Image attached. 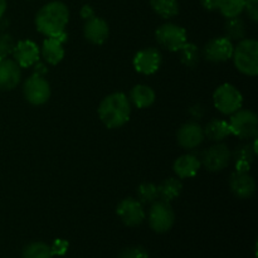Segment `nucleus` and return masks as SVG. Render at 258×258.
I'll return each instance as SVG.
<instances>
[{"label": "nucleus", "instance_id": "cd10ccee", "mask_svg": "<svg viewBox=\"0 0 258 258\" xmlns=\"http://www.w3.org/2000/svg\"><path fill=\"white\" fill-rule=\"evenodd\" d=\"M246 0H221L219 8L224 18L239 17L244 10Z\"/></svg>", "mask_w": 258, "mask_h": 258}, {"label": "nucleus", "instance_id": "f8f14e48", "mask_svg": "<svg viewBox=\"0 0 258 258\" xmlns=\"http://www.w3.org/2000/svg\"><path fill=\"white\" fill-rule=\"evenodd\" d=\"M233 48V43L227 37L213 38L204 45L203 57L212 63L226 62L232 58Z\"/></svg>", "mask_w": 258, "mask_h": 258}, {"label": "nucleus", "instance_id": "f3484780", "mask_svg": "<svg viewBox=\"0 0 258 258\" xmlns=\"http://www.w3.org/2000/svg\"><path fill=\"white\" fill-rule=\"evenodd\" d=\"M22 78V68L14 59L0 60V91H10L17 87Z\"/></svg>", "mask_w": 258, "mask_h": 258}, {"label": "nucleus", "instance_id": "2eb2a0df", "mask_svg": "<svg viewBox=\"0 0 258 258\" xmlns=\"http://www.w3.org/2000/svg\"><path fill=\"white\" fill-rule=\"evenodd\" d=\"M229 188L239 199H248L256 191V181L249 173L234 171L229 178Z\"/></svg>", "mask_w": 258, "mask_h": 258}, {"label": "nucleus", "instance_id": "aec40b11", "mask_svg": "<svg viewBox=\"0 0 258 258\" xmlns=\"http://www.w3.org/2000/svg\"><path fill=\"white\" fill-rule=\"evenodd\" d=\"M128 101L138 108H148L155 102V92L150 86L136 85L131 88Z\"/></svg>", "mask_w": 258, "mask_h": 258}, {"label": "nucleus", "instance_id": "bb28decb", "mask_svg": "<svg viewBox=\"0 0 258 258\" xmlns=\"http://www.w3.org/2000/svg\"><path fill=\"white\" fill-rule=\"evenodd\" d=\"M178 52H180L181 63L186 67L194 68L199 63V49L193 43L186 42Z\"/></svg>", "mask_w": 258, "mask_h": 258}, {"label": "nucleus", "instance_id": "f257e3e1", "mask_svg": "<svg viewBox=\"0 0 258 258\" xmlns=\"http://www.w3.org/2000/svg\"><path fill=\"white\" fill-rule=\"evenodd\" d=\"M70 20V10L62 2H50L38 10L35 15V27L47 38H54L62 32Z\"/></svg>", "mask_w": 258, "mask_h": 258}, {"label": "nucleus", "instance_id": "e433bc0d", "mask_svg": "<svg viewBox=\"0 0 258 258\" xmlns=\"http://www.w3.org/2000/svg\"><path fill=\"white\" fill-rule=\"evenodd\" d=\"M5 10H7V0H0V18L4 15Z\"/></svg>", "mask_w": 258, "mask_h": 258}, {"label": "nucleus", "instance_id": "5701e85b", "mask_svg": "<svg viewBox=\"0 0 258 258\" xmlns=\"http://www.w3.org/2000/svg\"><path fill=\"white\" fill-rule=\"evenodd\" d=\"M183 190V184L179 179L169 178L165 179L160 185H158L159 199L165 202H173L174 199L178 198Z\"/></svg>", "mask_w": 258, "mask_h": 258}, {"label": "nucleus", "instance_id": "6e6552de", "mask_svg": "<svg viewBox=\"0 0 258 258\" xmlns=\"http://www.w3.org/2000/svg\"><path fill=\"white\" fill-rule=\"evenodd\" d=\"M23 95L30 105H44L50 97V86L42 76L32 75L23 85Z\"/></svg>", "mask_w": 258, "mask_h": 258}, {"label": "nucleus", "instance_id": "20e7f679", "mask_svg": "<svg viewBox=\"0 0 258 258\" xmlns=\"http://www.w3.org/2000/svg\"><path fill=\"white\" fill-rule=\"evenodd\" d=\"M148 221L150 228L156 233H166L170 231L175 222V213L171 204L161 199L151 203Z\"/></svg>", "mask_w": 258, "mask_h": 258}, {"label": "nucleus", "instance_id": "6ab92c4d", "mask_svg": "<svg viewBox=\"0 0 258 258\" xmlns=\"http://www.w3.org/2000/svg\"><path fill=\"white\" fill-rule=\"evenodd\" d=\"M201 159L194 154H185L181 155L174 161L173 170L180 179H189L193 178L198 174L201 169Z\"/></svg>", "mask_w": 258, "mask_h": 258}, {"label": "nucleus", "instance_id": "f704fd0d", "mask_svg": "<svg viewBox=\"0 0 258 258\" xmlns=\"http://www.w3.org/2000/svg\"><path fill=\"white\" fill-rule=\"evenodd\" d=\"M202 7L207 10H217L219 8L221 0H199Z\"/></svg>", "mask_w": 258, "mask_h": 258}, {"label": "nucleus", "instance_id": "c9c22d12", "mask_svg": "<svg viewBox=\"0 0 258 258\" xmlns=\"http://www.w3.org/2000/svg\"><path fill=\"white\" fill-rule=\"evenodd\" d=\"M81 17L85 20L91 19L92 17H95V10L91 5H83L82 9H81Z\"/></svg>", "mask_w": 258, "mask_h": 258}, {"label": "nucleus", "instance_id": "72a5a7b5", "mask_svg": "<svg viewBox=\"0 0 258 258\" xmlns=\"http://www.w3.org/2000/svg\"><path fill=\"white\" fill-rule=\"evenodd\" d=\"M32 67H34V68H33V72H34L33 75L42 76V77H44L45 73L48 72L47 66H45L44 63H42V62H35L34 64L32 66Z\"/></svg>", "mask_w": 258, "mask_h": 258}, {"label": "nucleus", "instance_id": "7c9ffc66", "mask_svg": "<svg viewBox=\"0 0 258 258\" xmlns=\"http://www.w3.org/2000/svg\"><path fill=\"white\" fill-rule=\"evenodd\" d=\"M118 258H149V253L144 247L134 246L123 249Z\"/></svg>", "mask_w": 258, "mask_h": 258}, {"label": "nucleus", "instance_id": "a211bd4d", "mask_svg": "<svg viewBox=\"0 0 258 258\" xmlns=\"http://www.w3.org/2000/svg\"><path fill=\"white\" fill-rule=\"evenodd\" d=\"M257 140L254 138L252 144H243L239 145L238 148L232 153V159H234V164H236L237 171H243V173H248L251 169V164L253 163L254 156L257 155Z\"/></svg>", "mask_w": 258, "mask_h": 258}, {"label": "nucleus", "instance_id": "2f4dec72", "mask_svg": "<svg viewBox=\"0 0 258 258\" xmlns=\"http://www.w3.org/2000/svg\"><path fill=\"white\" fill-rule=\"evenodd\" d=\"M68 247H70V243L66 239L59 238L53 242V244L50 246V251H52L53 256H64L68 251Z\"/></svg>", "mask_w": 258, "mask_h": 258}, {"label": "nucleus", "instance_id": "9b49d317", "mask_svg": "<svg viewBox=\"0 0 258 258\" xmlns=\"http://www.w3.org/2000/svg\"><path fill=\"white\" fill-rule=\"evenodd\" d=\"M163 62V55L156 48H144L134 55L133 64L136 72L141 75H154L158 72Z\"/></svg>", "mask_w": 258, "mask_h": 258}, {"label": "nucleus", "instance_id": "c756f323", "mask_svg": "<svg viewBox=\"0 0 258 258\" xmlns=\"http://www.w3.org/2000/svg\"><path fill=\"white\" fill-rule=\"evenodd\" d=\"M15 47V42L13 39V37L7 33H3L0 34V54L4 58H7L8 55L12 54L13 49Z\"/></svg>", "mask_w": 258, "mask_h": 258}, {"label": "nucleus", "instance_id": "b1692460", "mask_svg": "<svg viewBox=\"0 0 258 258\" xmlns=\"http://www.w3.org/2000/svg\"><path fill=\"white\" fill-rule=\"evenodd\" d=\"M224 32H226L224 37L228 38L229 40L239 42V40L244 39L247 34L244 20L239 17L227 18V22L224 24Z\"/></svg>", "mask_w": 258, "mask_h": 258}, {"label": "nucleus", "instance_id": "393cba45", "mask_svg": "<svg viewBox=\"0 0 258 258\" xmlns=\"http://www.w3.org/2000/svg\"><path fill=\"white\" fill-rule=\"evenodd\" d=\"M151 8L164 19H171L179 13L178 0H151Z\"/></svg>", "mask_w": 258, "mask_h": 258}, {"label": "nucleus", "instance_id": "473e14b6", "mask_svg": "<svg viewBox=\"0 0 258 258\" xmlns=\"http://www.w3.org/2000/svg\"><path fill=\"white\" fill-rule=\"evenodd\" d=\"M244 10H246L247 14H248V17L251 18L253 22H257L258 20V0H246Z\"/></svg>", "mask_w": 258, "mask_h": 258}, {"label": "nucleus", "instance_id": "4be33fe9", "mask_svg": "<svg viewBox=\"0 0 258 258\" xmlns=\"http://www.w3.org/2000/svg\"><path fill=\"white\" fill-rule=\"evenodd\" d=\"M204 136L212 141H223L228 135H231L229 131L228 121L221 120V118H213L207 123L206 127L203 128Z\"/></svg>", "mask_w": 258, "mask_h": 258}, {"label": "nucleus", "instance_id": "c85d7f7f", "mask_svg": "<svg viewBox=\"0 0 258 258\" xmlns=\"http://www.w3.org/2000/svg\"><path fill=\"white\" fill-rule=\"evenodd\" d=\"M138 201L141 204H151L159 199L158 185L153 183H143L136 190Z\"/></svg>", "mask_w": 258, "mask_h": 258}, {"label": "nucleus", "instance_id": "39448f33", "mask_svg": "<svg viewBox=\"0 0 258 258\" xmlns=\"http://www.w3.org/2000/svg\"><path fill=\"white\" fill-rule=\"evenodd\" d=\"M229 131L238 139H254L258 134L257 115L251 110H238L232 113L228 121Z\"/></svg>", "mask_w": 258, "mask_h": 258}, {"label": "nucleus", "instance_id": "9d476101", "mask_svg": "<svg viewBox=\"0 0 258 258\" xmlns=\"http://www.w3.org/2000/svg\"><path fill=\"white\" fill-rule=\"evenodd\" d=\"M116 213L127 227H138L145 221L146 213L143 204L135 198H125L118 203Z\"/></svg>", "mask_w": 258, "mask_h": 258}, {"label": "nucleus", "instance_id": "4468645a", "mask_svg": "<svg viewBox=\"0 0 258 258\" xmlns=\"http://www.w3.org/2000/svg\"><path fill=\"white\" fill-rule=\"evenodd\" d=\"M12 54L20 68H29L35 62H38L40 50L37 43H34L30 39H25L15 43V47L13 49Z\"/></svg>", "mask_w": 258, "mask_h": 258}, {"label": "nucleus", "instance_id": "ddd939ff", "mask_svg": "<svg viewBox=\"0 0 258 258\" xmlns=\"http://www.w3.org/2000/svg\"><path fill=\"white\" fill-rule=\"evenodd\" d=\"M204 138L206 136H204L203 127L194 121L181 125L176 134L178 144L185 150H193V149L198 148L203 143Z\"/></svg>", "mask_w": 258, "mask_h": 258}, {"label": "nucleus", "instance_id": "f03ea898", "mask_svg": "<svg viewBox=\"0 0 258 258\" xmlns=\"http://www.w3.org/2000/svg\"><path fill=\"white\" fill-rule=\"evenodd\" d=\"M131 115V103L122 92L106 96L98 106V117L107 128H118L125 125Z\"/></svg>", "mask_w": 258, "mask_h": 258}, {"label": "nucleus", "instance_id": "0eeeda50", "mask_svg": "<svg viewBox=\"0 0 258 258\" xmlns=\"http://www.w3.org/2000/svg\"><path fill=\"white\" fill-rule=\"evenodd\" d=\"M158 44L169 52H178L186 43V32L180 25L174 23H165L155 32Z\"/></svg>", "mask_w": 258, "mask_h": 258}, {"label": "nucleus", "instance_id": "a878e982", "mask_svg": "<svg viewBox=\"0 0 258 258\" xmlns=\"http://www.w3.org/2000/svg\"><path fill=\"white\" fill-rule=\"evenodd\" d=\"M50 246L44 242H32L23 248V258H52Z\"/></svg>", "mask_w": 258, "mask_h": 258}, {"label": "nucleus", "instance_id": "423d86ee", "mask_svg": "<svg viewBox=\"0 0 258 258\" xmlns=\"http://www.w3.org/2000/svg\"><path fill=\"white\" fill-rule=\"evenodd\" d=\"M213 103L221 113L232 115L242 108L243 97H242V93L233 85L224 83L214 91Z\"/></svg>", "mask_w": 258, "mask_h": 258}, {"label": "nucleus", "instance_id": "1a4fd4ad", "mask_svg": "<svg viewBox=\"0 0 258 258\" xmlns=\"http://www.w3.org/2000/svg\"><path fill=\"white\" fill-rule=\"evenodd\" d=\"M232 160V151L223 143L211 146L203 153L201 164L209 171H221L229 165Z\"/></svg>", "mask_w": 258, "mask_h": 258}, {"label": "nucleus", "instance_id": "7ed1b4c3", "mask_svg": "<svg viewBox=\"0 0 258 258\" xmlns=\"http://www.w3.org/2000/svg\"><path fill=\"white\" fill-rule=\"evenodd\" d=\"M234 66L243 75L254 77L258 75V42L256 39L239 40L233 48Z\"/></svg>", "mask_w": 258, "mask_h": 258}, {"label": "nucleus", "instance_id": "4c0bfd02", "mask_svg": "<svg viewBox=\"0 0 258 258\" xmlns=\"http://www.w3.org/2000/svg\"><path fill=\"white\" fill-rule=\"evenodd\" d=\"M3 59H4V57H3V55L0 54V60H3Z\"/></svg>", "mask_w": 258, "mask_h": 258}, {"label": "nucleus", "instance_id": "dca6fc26", "mask_svg": "<svg viewBox=\"0 0 258 258\" xmlns=\"http://www.w3.org/2000/svg\"><path fill=\"white\" fill-rule=\"evenodd\" d=\"M83 34L90 43L95 45H101L107 40L110 28L105 19L95 15L91 19L86 20L85 27H83Z\"/></svg>", "mask_w": 258, "mask_h": 258}, {"label": "nucleus", "instance_id": "412c9836", "mask_svg": "<svg viewBox=\"0 0 258 258\" xmlns=\"http://www.w3.org/2000/svg\"><path fill=\"white\" fill-rule=\"evenodd\" d=\"M40 53H42L43 59L50 66L58 64L64 58L63 44L59 40L55 39V38H45L44 42H43Z\"/></svg>", "mask_w": 258, "mask_h": 258}]
</instances>
